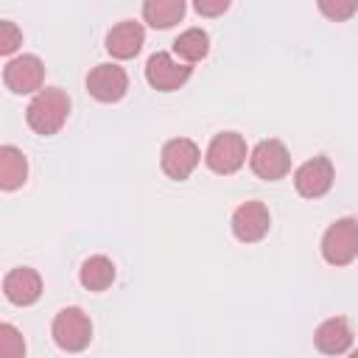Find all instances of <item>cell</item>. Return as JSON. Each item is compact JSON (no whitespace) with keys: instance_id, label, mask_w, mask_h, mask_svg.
<instances>
[{"instance_id":"cell-16","label":"cell","mask_w":358,"mask_h":358,"mask_svg":"<svg viewBox=\"0 0 358 358\" xmlns=\"http://www.w3.org/2000/svg\"><path fill=\"white\" fill-rule=\"evenodd\" d=\"M187 3L185 0H143V20L151 28H173L185 17Z\"/></svg>"},{"instance_id":"cell-10","label":"cell","mask_w":358,"mask_h":358,"mask_svg":"<svg viewBox=\"0 0 358 358\" xmlns=\"http://www.w3.org/2000/svg\"><path fill=\"white\" fill-rule=\"evenodd\" d=\"M271 227V215L268 207L263 201H243L235 213H232V235L241 243H257L268 235Z\"/></svg>"},{"instance_id":"cell-12","label":"cell","mask_w":358,"mask_h":358,"mask_svg":"<svg viewBox=\"0 0 358 358\" xmlns=\"http://www.w3.org/2000/svg\"><path fill=\"white\" fill-rule=\"evenodd\" d=\"M3 294L11 305H34L39 296H42V277L36 268H28V266H20V268H11L6 277H3Z\"/></svg>"},{"instance_id":"cell-2","label":"cell","mask_w":358,"mask_h":358,"mask_svg":"<svg viewBox=\"0 0 358 358\" xmlns=\"http://www.w3.org/2000/svg\"><path fill=\"white\" fill-rule=\"evenodd\" d=\"M53 341L64 352H81L92 341V322L81 308H64L53 319Z\"/></svg>"},{"instance_id":"cell-13","label":"cell","mask_w":358,"mask_h":358,"mask_svg":"<svg viewBox=\"0 0 358 358\" xmlns=\"http://www.w3.org/2000/svg\"><path fill=\"white\" fill-rule=\"evenodd\" d=\"M313 341H316V350L324 352V355H344L352 344V327L344 316H333V319H324L316 333H313Z\"/></svg>"},{"instance_id":"cell-18","label":"cell","mask_w":358,"mask_h":358,"mask_svg":"<svg viewBox=\"0 0 358 358\" xmlns=\"http://www.w3.org/2000/svg\"><path fill=\"white\" fill-rule=\"evenodd\" d=\"M173 53H176L182 62H187V64L201 62V59L210 53V36H207V31H201V28H187V31H182V34L173 39Z\"/></svg>"},{"instance_id":"cell-11","label":"cell","mask_w":358,"mask_h":358,"mask_svg":"<svg viewBox=\"0 0 358 358\" xmlns=\"http://www.w3.org/2000/svg\"><path fill=\"white\" fill-rule=\"evenodd\" d=\"M129 90V76L117 64H98L87 76V92L101 101V103H115L126 95Z\"/></svg>"},{"instance_id":"cell-19","label":"cell","mask_w":358,"mask_h":358,"mask_svg":"<svg viewBox=\"0 0 358 358\" xmlns=\"http://www.w3.org/2000/svg\"><path fill=\"white\" fill-rule=\"evenodd\" d=\"M0 355L3 358H22L25 341L14 324H0Z\"/></svg>"},{"instance_id":"cell-3","label":"cell","mask_w":358,"mask_h":358,"mask_svg":"<svg viewBox=\"0 0 358 358\" xmlns=\"http://www.w3.org/2000/svg\"><path fill=\"white\" fill-rule=\"evenodd\" d=\"M322 257L330 266H347L358 257V221L338 218L327 227L322 238Z\"/></svg>"},{"instance_id":"cell-8","label":"cell","mask_w":358,"mask_h":358,"mask_svg":"<svg viewBox=\"0 0 358 358\" xmlns=\"http://www.w3.org/2000/svg\"><path fill=\"white\" fill-rule=\"evenodd\" d=\"M199 159H201V151H199V145H196L193 140H187V137H173V140H168V143L162 145V154H159V165H162L165 176H171V179H176V182L187 179V176L196 171Z\"/></svg>"},{"instance_id":"cell-5","label":"cell","mask_w":358,"mask_h":358,"mask_svg":"<svg viewBox=\"0 0 358 358\" xmlns=\"http://www.w3.org/2000/svg\"><path fill=\"white\" fill-rule=\"evenodd\" d=\"M249 165H252L255 176H260L266 182H277V179H282L291 171V154H288V148L280 140L268 137V140H260L252 148Z\"/></svg>"},{"instance_id":"cell-6","label":"cell","mask_w":358,"mask_h":358,"mask_svg":"<svg viewBox=\"0 0 358 358\" xmlns=\"http://www.w3.org/2000/svg\"><path fill=\"white\" fill-rule=\"evenodd\" d=\"M190 73H193V67H190L187 62H176L171 53H162V50H157V53L148 56V62H145V81H148L154 90H159V92H173V90H179V87L190 78Z\"/></svg>"},{"instance_id":"cell-1","label":"cell","mask_w":358,"mask_h":358,"mask_svg":"<svg viewBox=\"0 0 358 358\" xmlns=\"http://www.w3.org/2000/svg\"><path fill=\"white\" fill-rule=\"evenodd\" d=\"M67 115H70V98L64 90L59 87H45L34 95V101L28 103L25 109V120L28 126L42 134V137H50L56 134L64 123H67Z\"/></svg>"},{"instance_id":"cell-9","label":"cell","mask_w":358,"mask_h":358,"mask_svg":"<svg viewBox=\"0 0 358 358\" xmlns=\"http://www.w3.org/2000/svg\"><path fill=\"white\" fill-rule=\"evenodd\" d=\"M336 179V168L327 157H313L308 162H302L294 173V187L299 196L305 199H322Z\"/></svg>"},{"instance_id":"cell-20","label":"cell","mask_w":358,"mask_h":358,"mask_svg":"<svg viewBox=\"0 0 358 358\" xmlns=\"http://www.w3.org/2000/svg\"><path fill=\"white\" fill-rule=\"evenodd\" d=\"M316 6L333 22H344L358 11V0H316Z\"/></svg>"},{"instance_id":"cell-22","label":"cell","mask_w":358,"mask_h":358,"mask_svg":"<svg viewBox=\"0 0 358 358\" xmlns=\"http://www.w3.org/2000/svg\"><path fill=\"white\" fill-rule=\"evenodd\" d=\"M232 0H193V8L201 14V17H221L227 8H229Z\"/></svg>"},{"instance_id":"cell-14","label":"cell","mask_w":358,"mask_h":358,"mask_svg":"<svg viewBox=\"0 0 358 358\" xmlns=\"http://www.w3.org/2000/svg\"><path fill=\"white\" fill-rule=\"evenodd\" d=\"M145 42V31L140 22L134 20H123L117 22L109 34H106V50L115 56V59H134L140 53Z\"/></svg>"},{"instance_id":"cell-7","label":"cell","mask_w":358,"mask_h":358,"mask_svg":"<svg viewBox=\"0 0 358 358\" xmlns=\"http://www.w3.org/2000/svg\"><path fill=\"white\" fill-rule=\"evenodd\" d=\"M3 81L11 92L17 95H28V92H39L42 81H45V64L39 56L34 53H22L17 59H11L3 67Z\"/></svg>"},{"instance_id":"cell-4","label":"cell","mask_w":358,"mask_h":358,"mask_svg":"<svg viewBox=\"0 0 358 358\" xmlns=\"http://www.w3.org/2000/svg\"><path fill=\"white\" fill-rule=\"evenodd\" d=\"M204 162H207L210 171H215L221 176L241 171L243 162H246V140L238 131H221V134H215L210 140V145H207Z\"/></svg>"},{"instance_id":"cell-17","label":"cell","mask_w":358,"mask_h":358,"mask_svg":"<svg viewBox=\"0 0 358 358\" xmlns=\"http://www.w3.org/2000/svg\"><path fill=\"white\" fill-rule=\"evenodd\" d=\"M78 280L87 291H106L115 282V263L106 255H92L81 263Z\"/></svg>"},{"instance_id":"cell-15","label":"cell","mask_w":358,"mask_h":358,"mask_svg":"<svg viewBox=\"0 0 358 358\" xmlns=\"http://www.w3.org/2000/svg\"><path fill=\"white\" fill-rule=\"evenodd\" d=\"M28 179V159L17 145H3L0 148V187L3 190H17Z\"/></svg>"},{"instance_id":"cell-21","label":"cell","mask_w":358,"mask_h":358,"mask_svg":"<svg viewBox=\"0 0 358 358\" xmlns=\"http://www.w3.org/2000/svg\"><path fill=\"white\" fill-rule=\"evenodd\" d=\"M20 45H22V31L11 20H3L0 22V53L3 56H11Z\"/></svg>"}]
</instances>
